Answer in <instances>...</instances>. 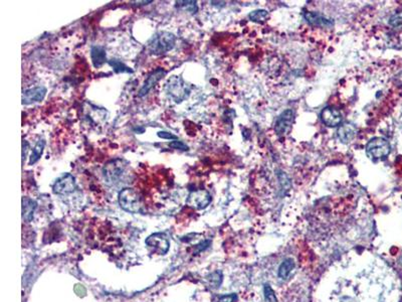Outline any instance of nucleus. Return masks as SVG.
Wrapping results in <instances>:
<instances>
[{
    "mask_svg": "<svg viewBox=\"0 0 402 302\" xmlns=\"http://www.w3.org/2000/svg\"><path fill=\"white\" fill-rule=\"evenodd\" d=\"M356 135V128L353 124L346 123L340 127L338 130V136L342 142L347 143L350 142Z\"/></svg>",
    "mask_w": 402,
    "mask_h": 302,
    "instance_id": "obj_16",
    "label": "nucleus"
},
{
    "mask_svg": "<svg viewBox=\"0 0 402 302\" xmlns=\"http://www.w3.org/2000/svg\"><path fill=\"white\" fill-rule=\"evenodd\" d=\"M91 57L95 68L102 67L107 62L105 48L100 46H93L91 49Z\"/></svg>",
    "mask_w": 402,
    "mask_h": 302,
    "instance_id": "obj_14",
    "label": "nucleus"
},
{
    "mask_svg": "<svg viewBox=\"0 0 402 302\" xmlns=\"http://www.w3.org/2000/svg\"><path fill=\"white\" fill-rule=\"evenodd\" d=\"M176 37L168 32H159L155 34L148 41V52L155 55L167 53L175 47Z\"/></svg>",
    "mask_w": 402,
    "mask_h": 302,
    "instance_id": "obj_1",
    "label": "nucleus"
},
{
    "mask_svg": "<svg viewBox=\"0 0 402 302\" xmlns=\"http://www.w3.org/2000/svg\"><path fill=\"white\" fill-rule=\"evenodd\" d=\"M268 18V12L264 9L254 10L250 13V18L255 22H264Z\"/></svg>",
    "mask_w": 402,
    "mask_h": 302,
    "instance_id": "obj_21",
    "label": "nucleus"
},
{
    "mask_svg": "<svg viewBox=\"0 0 402 302\" xmlns=\"http://www.w3.org/2000/svg\"><path fill=\"white\" fill-rule=\"evenodd\" d=\"M389 24L397 27L400 26L402 24V9L396 13H394L393 16H391L390 19H389Z\"/></svg>",
    "mask_w": 402,
    "mask_h": 302,
    "instance_id": "obj_24",
    "label": "nucleus"
},
{
    "mask_svg": "<svg viewBox=\"0 0 402 302\" xmlns=\"http://www.w3.org/2000/svg\"><path fill=\"white\" fill-rule=\"evenodd\" d=\"M165 75H166V71L164 69L158 68L155 71H153L152 73L148 76V78L146 79V81L144 82V84H143L142 88L140 89V91L138 93V96L139 97H144V96H146L150 92V90L154 87V86L158 82H159Z\"/></svg>",
    "mask_w": 402,
    "mask_h": 302,
    "instance_id": "obj_9",
    "label": "nucleus"
},
{
    "mask_svg": "<svg viewBox=\"0 0 402 302\" xmlns=\"http://www.w3.org/2000/svg\"><path fill=\"white\" fill-rule=\"evenodd\" d=\"M389 142L384 138L376 137L371 139L366 146V153L373 160H381L390 153Z\"/></svg>",
    "mask_w": 402,
    "mask_h": 302,
    "instance_id": "obj_4",
    "label": "nucleus"
},
{
    "mask_svg": "<svg viewBox=\"0 0 402 302\" xmlns=\"http://www.w3.org/2000/svg\"><path fill=\"white\" fill-rule=\"evenodd\" d=\"M47 95V88L42 87H34L32 89H28L23 91L22 94V104L23 105H30L33 103L40 102L45 99Z\"/></svg>",
    "mask_w": 402,
    "mask_h": 302,
    "instance_id": "obj_11",
    "label": "nucleus"
},
{
    "mask_svg": "<svg viewBox=\"0 0 402 302\" xmlns=\"http://www.w3.org/2000/svg\"><path fill=\"white\" fill-rule=\"evenodd\" d=\"M305 18L307 21L316 26H322V27H330L333 25V21L331 19H328L324 16L317 12H306L305 13Z\"/></svg>",
    "mask_w": 402,
    "mask_h": 302,
    "instance_id": "obj_13",
    "label": "nucleus"
},
{
    "mask_svg": "<svg viewBox=\"0 0 402 302\" xmlns=\"http://www.w3.org/2000/svg\"><path fill=\"white\" fill-rule=\"evenodd\" d=\"M322 122L328 127H336L341 124L343 118L339 110L327 107L321 113Z\"/></svg>",
    "mask_w": 402,
    "mask_h": 302,
    "instance_id": "obj_12",
    "label": "nucleus"
},
{
    "mask_svg": "<svg viewBox=\"0 0 402 302\" xmlns=\"http://www.w3.org/2000/svg\"><path fill=\"white\" fill-rule=\"evenodd\" d=\"M167 95L176 103H180L188 97L190 90L179 76L171 77L166 84Z\"/></svg>",
    "mask_w": 402,
    "mask_h": 302,
    "instance_id": "obj_2",
    "label": "nucleus"
},
{
    "mask_svg": "<svg viewBox=\"0 0 402 302\" xmlns=\"http://www.w3.org/2000/svg\"><path fill=\"white\" fill-rule=\"evenodd\" d=\"M37 208L36 201L30 198L23 197L22 198V219L25 222H31L34 218V211Z\"/></svg>",
    "mask_w": 402,
    "mask_h": 302,
    "instance_id": "obj_15",
    "label": "nucleus"
},
{
    "mask_svg": "<svg viewBox=\"0 0 402 302\" xmlns=\"http://www.w3.org/2000/svg\"><path fill=\"white\" fill-rule=\"evenodd\" d=\"M76 186L77 183L75 178L69 174H65L53 183L52 191L56 195H67L73 193L76 190Z\"/></svg>",
    "mask_w": 402,
    "mask_h": 302,
    "instance_id": "obj_7",
    "label": "nucleus"
},
{
    "mask_svg": "<svg viewBox=\"0 0 402 302\" xmlns=\"http://www.w3.org/2000/svg\"><path fill=\"white\" fill-rule=\"evenodd\" d=\"M157 135H158V137H160L162 139H174V140H177V136H175L173 134H171L169 132H165V131H159V132L157 133Z\"/></svg>",
    "mask_w": 402,
    "mask_h": 302,
    "instance_id": "obj_27",
    "label": "nucleus"
},
{
    "mask_svg": "<svg viewBox=\"0 0 402 302\" xmlns=\"http://www.w3.org/2000/svg\"><path fill=\"white\" fill-rule=\"evenodd\" d=\"M146 245L149 248H152L154 252H157L158 254L165 255L169 251L170 243L166 235L161 233H156L148 237L145 241Z\"/></svg>",
    "mask_w": 402,
    "mask_h": 302,
    "instance_id": "obj_8",
    "label": "nucleus"
},
{
    "mask_svg": "<svg viewBox=\"0 0 402 302\" xmlns=\"http://www.w3.org/2000/svg\"><path fill=\"white\" fill-rule=\"evenodd\" d=\"M264 291H265V297L268 302H278L275 291L272 290V288L268 284H265Z\"/></svg>",
    "mask_w": 402,
    "mask_h": 302,
    "instance_id": "obj_23",
    "label": "nucleus"
},
{
    "mask_svg": "<svg viewBox=\"0 0 402 302\" xmlns=\"http://www.w3.org/2000/svg\"><path fill=\"white\" fill-rule=\"evenodd\" d=\"M294 268H295V262L293 261V259L291 258L285 259V260H284L283 263L279 267V271H278L279 277L282 279H285L290 275V273L292 272Z\"/></svg>",
    "mask_w": 402,
    "mask_h": 302,
    "instance_id": "obj_18",
    "label": "nucleus"
},
{
    "mask_svg": "<svg viewBox=\"0 0 402 302\" xmlns=\"http://www.w3.org/2000/svg\"><path fill=\"white\" fill-rule=\"evenodd\" d=\"M397 80H398V83H399V86L400 87H402V74H400L399 76H398V78H397Z\"/></svg>",
    "mask_w": 402,
    "mask_h": 302,
    "instance_id": "obj_29",
    "label": "nucleus"
},
{
    "mask_svg": "<svg viewBox=\"0 0 402 302\" xmlns=\"http://www.w3.org/2000/svg\"><path fill=\"white\" fill-rule=\"evenodd\" d=\"M126 169V164L121 160H115L110 162H108L104 169H103V175L106 181L110 184H114L118 182L122 176L124 175Z\"/></svg>",
    "mask_w": 402,
    "mask_h": 302,
    "instance_id": "obj_5",
    "label": "nucleus"
},
{
    "mask_svg": "<svg viewBox=\"0 0 402 302\" xmlns=\"http://www.w3.org/2000/svg\"><path fill=\"white\" fill-rule=\"evenodd\" d=\"M294 112L292 110H285L277 119L275 130L279 135H284L288 132L293 124Z\"/></svg>",
    "mask_w": 402,
    "mask_h": 302,
    "instance_id": "obj_10",
    "label": "nucleus"
},
{
    "mask_svg": "<svg viewBox=\"0 0 402 302\" xmlns=\"http://www.w3.org/2000/svg\"><path fill=\"white\" fill-rule=\"evenodd\" d=\"M211 203V195L205 190H197L193 191L189 194L186 204L187 206L196 209V210H203Z\"/></svg>",
    "mask_w": 402,
    "mask_h": 302,
    "instance_id": "obj_6",
    "label": "nucleus"
},
{
    "mask_svg": "<svg viewBox=\"0 0 402 302\" xmlns=\"http://www.w3.org/2000/svg\"><path fill=\"white\" fill-rule=\"evenodd\" d=\"M45 146H46V140L45 139H39L36 142V144L34 145V147L33 149V152L31 154L30 161H28V165H34L40 160L42 153H44Z\"/></svg>",
    "mask_w": 402,
    "mask_h": 302,
    "instance_id": "obj_17",
    "label": "nucleus"
},
{
    "mask_svg": "<svg viewBox=\"0 0 402 302\" xmlns=\"http://www.w3.org/2000/svg\"><path fill=\"white\" fill-rule=\"evenodd\" d=\"M108 64L113 68V70L115 71V73L117 74H132L133 73V70L131 68H129L128 66H126L123 62H121L120 60H110L108 61Z\"/></svg>",
    "mask_w": 402,
    "mask_h": 302,
    "instance_id": "obj_19",
    "label": "nucleus"
},
{
    "mask_svg": "<svg viewBox=\"0 0 402 302\" xmlns=\"http://www.w3.org/2000/svg\"><path fill=\"white\" fill-rule=\"evenodd\" d=\"M119 204L121 208L129 213H138L141 210V198L133 189H123L119 194Z\"/></svg>",
    "mask_w": 402,
    "mask_h": 302,
    "instance_id": "obj_3",
    "label": "nucleus"
},
{
    "mask_svg": "<svg viewBox=\"0 0 402 302\" xmlns=\"http://www.w3.org/2000/svg\"><path fill=\"white\" fill-rule=\"evenodd\" d=\"M208 279L212 287H218L222 282V273L220 271L213 272L212 274L209 275Z\"/></svg>",
    "mask_w": 402,
    "mask_h": 302,
    "instance_id": "obj_22",
    "label": "nucleus"
},
{
    "mask_svg": "<svg viewBox=\"0 0 402 302\" xmlns=\"http://www.w3.org/2000/svg\"><path fill=\"white\" fill-rule=\"evenodd\" d=\"M197 2L196 1H176V7L182 10H186V11H189L190 13L194 14L197 12L198 8H197Z\"/></svg>",
    "mask_w": 402,
    "mask_h": 302,
    "instance_id": "obj_20",
    "label": "nucleus"
},
{
    "mask_svg": "<svg viewBox=\"0 0 402 302\" xmlns=\"http://www.w3.org/2000/svg\"><path fill=\"white\" fill-rule=\"evenodd\" d=\"M30 150V144H28V142L23 140L22 142V163H24L25 161V158L27 156V152Z\"/></svg>",
    "mask_w": 402,
    "mask_h": 302,
    "instance_id": "obj_28",
    "label": "nucleus"
},
{
    "mask_svg": "<svg viewBox=\"0 0 402 302\" xmlns=\"http://www.w3.org/2000/svg\"><path fill=\"white\" fill-rule=\"evenodd\" d=\"M169 146L171 147V148H174V149H178V150H182V151H187V150H189V147L185 144V143H183L182 141H178V140H175V141H172V142H170L169 143Z\"/></svg>",
    "mask_w": 402,
    "mask_h": 302,
    "instance_id": "obj_25",
    "label": "nucleus"
},
{
    "mask_svg": "<svg viewBox=\"0 0 402 302\" xmlns=\"http://www.w3.org/2000/svg\"><path fill=\"white\" fill-rule=\"evenodd\" d=\"M235 300H236V294L232 293V294H226V295L220 296L218 302H234Z\"/></svg>",
    "mask_w": 402,
    "mask_h": 302,
    "instance_id": "obj_26",
    "label": "nucleus"
}]
</instances>
